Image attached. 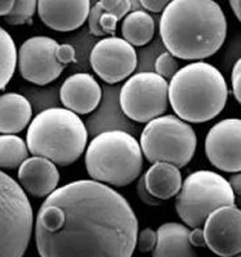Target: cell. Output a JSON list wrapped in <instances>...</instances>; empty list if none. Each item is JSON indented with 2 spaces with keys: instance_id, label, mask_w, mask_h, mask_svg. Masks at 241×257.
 <instances>
[{
  "instance_id": "6da1fadb",
  "label": "cell",
  "mask_w": 241,
  "mask_h": 257,
  "mask_svg": "<svg viewBox=\"0 0 241 257\" xmlns=\"http://www.w3.org/2000/svg\"><path fill=\"white\" fill-rule=\"evenodd\" d=\"M137 237L138 219L129 202L94 180L57 188L36 215L40 257H132Z\"/></svg>"
},
{
  "instance_id": "7a4b0ae2",
  "label": "cell",
  "mask_w": 241,
  "mask_h": 257,
  "mask_svg": "<svg viewBox=\"0 0 241 257\" xmlns=\"http://www.w3.org/2000/svg\"><path fill=\"white\" fill-rule=\"evenodd\" d=\"M226 35V16L213 0H173L160 18V36L174 58H208L221 49Z\"/></svg>"
},
{
  "instance_id": "3957f363",
  "label": "cell",
  "mask_w": 241,
  "mask_h": 257,
  "mask_svg": "<svg viewBox=\"0 0 241 257\" xmlns=\"http://www.w3.org/2000/svg\"><path fill=\"white\" fill-rule=\"evenodd\" d=\"M227 96L223 75L206 62L187 64L168 82V100L178 118L187 123L213 120L223 111Z\"/></svg>"
},
{
  "instance_id": "277c9868",
  "label": "cell",
  "mask_w": 241,
  "mask_h": 257,
  "mask_svg": "<svg viewBox=\"0 0 241 257\" xmlns=\"http://www.w3.org/2000/svg\"><path fill=\"white\" fill-rule=\"evenodd\" d=\"M88 130L79 116L66 108L41 111L29 123L26 146L35 157L68 166L84 153Z\"/></svg>"
},
{
  "instance_id": "5b68a950",
  "label": "cell",
  "mask_w": 241,
  "mask_h": 257,
  "mask_svg": "<svg viewBox=\"0 0 241 257\" xmlns=\"http://www.w3.org/2000/svg\"><path fill=\"white\" fill-rule=\"evenodd\" d=\"M86 167L92 180L125 187L141 175L143 155L134 137L121 130H109L89 143Z\"/></svg>"
},
{
  "instance_id": "8992f818",
  "label": "cell",
  "mask_w": 241,
  "mask_h": 257,
  "mask_svg": "<svg viewBox=\"0 0 241 257\" xmlns=\"http://www.w3.org/2000/svg\"><path fill=\"white\" fill-rule=\"evenodd\" d=\"M236 196L219 174L201 170L190 174L177 194L176 211L186 226L201 228L215 210L235 206Z\"/></svg>"
},
{
  "instance_id": "52a82bcc",
  "label": "cell",
  "mask_w": 241,
  "mask_h": 257,
  "mask_svg": "<svg viewBox=\"0 0 241 257\" xmlns=\"http://www.w3.org/2000/svg\"><path fill=\"white\" fill-rule=\"evenodd\" d=\"M196 144L192 126L173 114L160 116L147 122L139 142L142 155L148 162H167L178 169L190 164Z\"/></svg>"
},
{
  "instance_id": "ba28073f",
  "label": "cell",
  "mask_w": 241,
  "mask_h": 257,
  "mask_svg": "<svg viewBox=\"0 0 241 257\" xmlns=\"http://www.w3.org/2000/svg\"><path fill=\"white\" fill-rule=\"evenodd\" d=\"M34 229V212L25 190L0 170V257H24Z\"/></svg>"
},
{
  "instance_id": "9c48e42d",
  "label": "cell",
  "mask_w": 241,
  "mask_h": 257,
  "mask_svg": "<svg viewBox=\"0 0 241 257\" xmlns=\"http://www.w3.org/2000/svg\"><path fill=\"white\" fill-rule=\"evenodd\" d=\"M168 81L155 72H138L124 82L120 107L137 122H150L168 109Z\"/></svg>"
},
{
  "instance_id": "30bf717a",
  "label": "cell",
  "mask_w": 241,
  "mask_h": 257,
  "mask_svg": "<svg viewBox=\"0 0 241 257\" xmlns=\"http://www.w3.org/2000/svg\"><path fill=\"white\" fill-rule=\"evenodd\" d=\"M58 43L48 36H34L17 52L21 76L35 85H47L61 76L65 66L57 57Z\"/></svg>"
},
{
  "instance_id": "8fae6325",
  "label": "cell",
  "mask_w": 241,
  "mask_h": 257,
  "mask_svg": "<svg viewBox=\"0 0 241 257\" xmlns=\"http://www.w3.org/2000/svg\"><path fill=\"white\" fill-rule=\"evenodd\" d=\"M92 68L107 84L127 79L137 67L134 47L121 38L107 36L94 45L91 53Z\"/></svg>"
},
{
  "instance_id": "7c38bea8",
  "label": "cell",
  "mask_w": 241,
  "mask_h": 257,
  "mask_svg": "<svg viewBox=\"0 0 241 257\" xmlns=\"http://www.w3.org/2000/svg\"><path fill=\"white\" fill-rule=\"evenodd\" d=\"M241 121L226 118L215 123L205 138V155L210 164L224 173L241 170Z\"/></svg>"
},
{
  "instance_id": "4fadbf2b",
  "label": "cell",
  "mask_w": 241,
  "mask_h": 257,
  "mask_svg": "<svg viewBox=\"0 0 241 257\" xmlns=\"http://www.w3.org/2000/svg\"><path fill=\"white\" fill-rule=\"evenodd\" d=\"M205 247L221 257H233L241 251V212L227 206L215 210L203 225Z\"/></svg>"
},
{
  "instance_id": "5bb4252c",
  "label": "cell",
  "mask_w": 241,
  "mask_h": 257,
  "mask_svg": "<svg viewBox=\"0 0 241 257\" xmlns=\"http://www.w3.org/2000/svg\"><path fill=\"white\" fill-rule=\"evenodd\" d=\"M91 7L89 0H40L36 11L43 24L48 27L56 31L70 32L86 24Z\"/></svg>"
},
{
  "instance_id": "9a60e30c",
  "label": "cell",
  "mask_w": 241,
  "mask_h": 257,
  "mask_svg": "<svg viewBox=\"0 0 241 257\" xmlns=\"http://www.w3.org/2000/svg\"><path fill=\"white\" fill-rule=\"evenodd\" d=\"M59 98L68 111L88 114L100 104L102 89L91 73H75L63 81L59 89Z\"/></svg>"
},
{
  "instance_id": "2e32d148",
  "label": "cell",
  "mask_w": 241,
  "mask_h": 257,
  "mask_svg": "<svg viewBox=\"0 0 241 257\" xmlns=\"http://www.w3.org/2000/svg\"><path fill=\"white\" fill-rule=\"evenodd\" d=\"M21 188L30 196L47 198L57 189L59 183L58 169L53 162L43 157H29L18 167Z\"/></svg>"
},
{
  "instance_id": "e0dca14e",
  "label": "cell",
  "mask_w": 241,
  "mask_h": 257,
  "mask_svg": "<svg viewBox=\"0 0 241 257\" xmlns=\"http://www.w3.org/2000/svg\"><path fill=\"white\" fill-rule=\"evenodd\" d=\"M152 257H197L190 243V228L180 222H165L159 226Z\"/></svg>"
},
{
  "instance_id": "ac0fdd59",
  "label": "cell",
  "mask_w": 241,
  "mask_h": 257,
  "mask_svg": "<svg viewBox=\"0 0 241 257\" xmlns=\"http://www.w3.org/2000/svg\"><path fill=\"white\" fill-rule=\"evenodd\" d=\"M129 0H101L91 7L88 16L89 31L94 36H114L116 26L132 11Z\"/></svg>"
},
{
  "instance_id": "d6986e66",
  "label": "cell",
  "mask_w": 241,
  "mask_h": 257,
  "mask_svg": "<svg viewBox=\"0 0 241 257\" xmlns=\"http://www.w3.org/2000/svg\"><path fill=\"white\" fill-rule=\"evenodd\" d=\"M144 185L153 198L159 201L171 199L182 187L180 169L167 162H155L143 175Z\"/></svg>"
},
{
  "instance_id": "ffe728a7",
  "label": "cell",
  "mask_w": 241,
  "mask_h": 257,
  "mask_svg": "<svg viewBox=\"0 0 241 257\" xmlns=\"http://www.w3.org/2000/svg\"><path fill=\"white\" fill-rule=\"evenodd\" d=\"M33 108L24 95L7 93L0 95V133L15 135L31 121Z\"/></svg>"
},
{
  "instance_id": "44dd1931",
  "label": "cell",
  "mask_w": 241,
  "mask_h": 257,
  "mask_svg": "<svg viewBox=\"0 0 241 257\" xmlns=\"http://www.w3.org/2000/svg\"><path fill=\"white\" fill-rule=\"evenodd\" d=\"M121 34L132 47H143L152 40L155 21L146 11L135 9L123 18Z\"/></svg>"
},
{
  "instance_id": "7402d4cb",
  "label": "cell",
  "mask_w": 241,
  "mask_h": 257,
  "mask_svg": "<svg viewBox=\"0 0 241 257\" xmlns=\"http://www.w3.org/2000/svg\"><path fill=\"white\" fill-rule=\"evenodd\" d=\"M29 158V149L17 135H0V169L13 170Z\"/></svg>"
},
{
  "instance_id": "603a6c76",
  "label": "cell",
  "mask_w": 241,
  "mask_h": 257,
  "mask_svg": "<svg viewBox=\"0 0 241 257\" xmlns=\"http://www.w3.org/2000/svg\"><path fill=\"white\" fill-rule=\"evenodd\" d=\"M17 67V48L8 32L0 26V90L12 80Z\"/></svg>"
},
{
  "instance_id": "cb8c5ba5",
  "label": "cell",
  "mask_w": 241,
  "mask_h": 257,
  "mask_svg": "<svg viewBox=\"0 0 241 257\" xmlns=\"http://www.w3.org/2000/svg\"><path fill=\"white\" fill-rule=\"evenodd\" d=\"M38 2L34 0H17L13 2L12 9L7 16H4L7 24L9 25H25L30 24L36 12Z\"/></svg>"
},
{
  "instance_id": "d4e9b609",
  "label": "cell",
  "mask_w": 241,
  "mask_h": 257,
  "mask_svg": "<svg viewBox=\"0 0 241 257\" xmlns=\"http://www.w3.org/2000/svg\"><path fill=\"white\" fill-rule=\"evenodd\" d=\"M178 71V63L177 59L172 56L171 53H163L155 61V73L163 79H172L174 73Z\"/></svg>"
},
{
  "instance_id": "484cf974",
  "label": "cell",
  "mask_w": 241,
  "mask_h": 257,
  "mask_svg": "<svg viewBox=\"0 0 241 257\" xmlns=\"http://www.w3.org/2000/svg\"><path fill=\"white\" fill-rule=\"evenodd\" d=\"M156 244V231L151 228H146L141 230L137 237L135 247L138 248L141 253H148L153 249Z\"/></svg>"
},
{
  "instance_id": "4316f807",
  "label": "cell",
  "mask_w": 241,
  "mask_h": 257,
  "mask_svg": "<svg viewBox=\"0 0 241 257\" xmlns=\"http://www.w3.org/2000/svg\"><path fill=\"white\" fill-rule=\"evenodd\" d=\"M241 59H237L235 62V66L232 68V75H231V85H232V93L235 99L238 103L241 102Z\"/></svg>"
},
{
  "instance_id": "83f0119b",
  "label": "cell",
  "mask_w": 241,
  "mask_h": 257,
  "mask_svg": "<svg viewBox=\"0 0 241 257\" xmlns=\"http://www.w3.org/2000/svg\"><path fill=\"white\" fill-rule=\"evenodd\" d=\"M57 57H58L59 62H61L65 67L67 66V64L74 63V62L76 61L74 47L68 44L58 45V49H57Z\"/></svg>"
},
{
  "instance_id": "f1b7e54d",
  "label": "cell",
  "mask_w": 241,
  "mask_h": 257,
  "mask_svg": "<svg viewBox=\"0 0 241 257\" xmlns=\"http://www.w3.org/2000/svg\"><path fill=\"white\" fill-rule=\"evenodd\" d=\"M137 196L139 197V199L143 202L144 205L157 206L160 203L159 199L153 198L150 193H148V190L146 189V185H144V180H143V175L139 176L138 178V183H137Z\"/></svg>"
},
{
  "instance_id": "f546056e",
  "label": "cell",
  "mask_w": 241,
  "mask_h": 257,
  "mask_svg": "<svg viewBox=\"0 0 241 257\" xmlns=\"http://www.w3.org/2000/svg\"><path fill=\"white\" fill-rule=\"evenodd\" d=\"M168 0H141L139 2V6L143 7L144 11H150L153 13L163 12L165 9V7L168 6Z\"/></svg>"
},
{
  "instance_id": "4dcf8cb0",
  "label": "cell",
  "mask_w": 241,
  "mask_h": 257,
  "mask_svg": "<svg viewBox=\"0 0 241 257\" xmlns=\"http://www.w3.org/2000/svg\"><path fill=\"white\" fill-rule=\"evenodd\" d=\"M190 243L192 247H205V239L201 228H195L190 230Z\"/></svg>"
},
{
  "instance_id": "1f68e13d",
  "label": "cell",
  "mask_w": 241,
  "mask_h": 257,
  "mask_svg": "<svg viewBox=\"0 0 241 257\" xmlns=\"http://www.w3.org/2000/svg\"><path fill=\"white\" fill-rule=\"evenodd\" d=\"M229 187L233 190L235 196H238L241 190V174L240 173H233V175H231V179L228 181Z\"/></svg>"
},
{
  "instance_id": "d6a6232c",
  "label": "cell",
  "mask_w": 241,
  "mask_h": 257,
  "mask_svg": "<svg viewBox=\"0 0 241 257\" xmlns=\"http://www.w3.org/2000/svg\"><path fill=\"white\" fill-rule=\"evenodd\" d=\"M13 7V0H0V16H7Z\"/></svg>"
},
{
  "instance_id": "836d02e7",
  "label": "cell",
  "mask_w": 241,
  "mask_h": 257,
  "mask_svg": "<svg viewBox=\"0 0 241 257\" xmlns=\"http://www.w3.org/2000/svg\"><path fill=\"white\" fill-rule=\"evenodd\" d=\"M229 7H231V9L233 11V13H235L237 21H241V11H240L241 2L240 0H231V2H229Z\"/></svg>"
},
{
  "instance_id": "e575fe53",
  "label": "cell",
  "mask_w": 241,
  "mask_h": 257,
  "mask_svg": "<svg viewBox=\"0 0 241 257\" xmlns=\"http://www.w3.org/2000/svg\"><path fill=\"white\" fill-rule=\"evenodd\" d=\"M233 257H241V256H240V254H236V256H233Z\"/></svg>"
}]
</instances>
